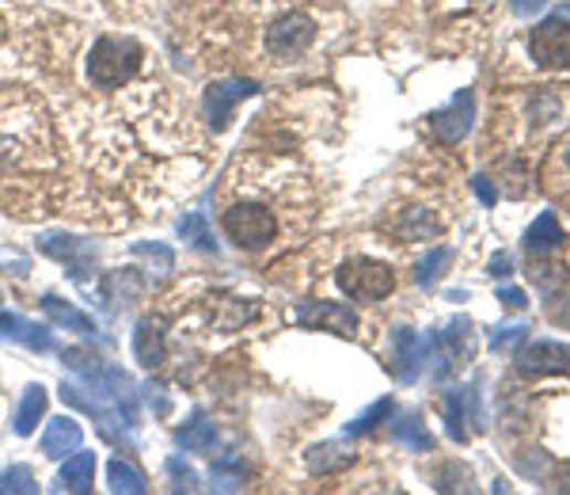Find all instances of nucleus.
<instances>
[{
    "label": "nucleus",
    "instance_id": "16",
    "mask_svg": "<svg viewBox=\"0 0 570 495\" xmlns=\"http://www.w3.org/2000/svg\"><path fill=\"white\" fill-rule=\"evenodd\" d=\"M0 336L12 339V344L31 347V351H50V347H54V336H50L42 324H31L15 317V313H0Z\"/></svg>",
    "mask_w": 570,
    "mask_h": 495
},
{
    "label": "nucleus",
    "instance_id": "40",
    "mask_svg": "<svg viewBox=\"0 0 570 495\" xmlns=\"http://www.w3.org/2000/svg\"><path fill=\"white\" fill-rule=\"evenodd\" d=\"M551 484H556V492H570V461H567L563 468H559L556 481H551Z\"/></svg>",
    "mask_w": 570,
    "mask_h": 495
},
{
    "label": "nucleus",
    "instance_id": "14",
    "mask_svg": "<svg viewBox=\"0 0 570 495\" xmlns=\"http://www.w3.org/2000/svg\"><path fill=\"white\" fill-rule=\"evenodd\" d=\"M255 96V84L252 81H221V84H210L205 88V118H210L213 130H224L236 110L240 99Z\"/></svg>",
    "mask_w": 570,
    "mask_h": 495
},
{
    "label": "nucleus",
    "instance_id": "30",
    "mask_svg": "<svg viewBox=\"0 0 570 495\" xmlns=\"http://www.w3.org/2000/svg\"><path fill=\"white\" fill-rule=\"evenodd\" d=\"M39 484H34V473L28 465H12L0 473V495H34Z\"/></svg>",
    "mask_w": 570,
    "mask_h": 495
},
{
    "label": "nucleus",
    "instance_id": "35",
    "mask_svg": "<svg viewBox=\"0 0 570 495\" xmlns=\"http://www.w3.org/2000/svg\"><path fill=\"white\" fill-rule=\"evenodd\" d=\"M65 366H73V370H84L88 378L99 373V358L88 355V351H65Z\"/></svg>",
    "mask_w": 570,
    "mask_h": 495
},
{
    "label": "nucleus",
    "instance_id": "5",
    "mask_svg": "<svg viewBox=\"0 0 570 495\" xmlns=\"http://www.w3.org/2000/svg\"><path fill=\"white\" fill-rule=\"evenodd\" d=\"M224 236L236 247H244V252H258V247L274 244V236H278V218H274V210L263 207V202H232V207L224 210Z\"/></svg>",
    "mask_w": 570,
    "mask_h": 495
},
{
    "label": "nucleus",
    "instance_id": "28",
    "mask_svg": "<svg viewBox=\"0 0 570 495\" xmlns=\"http://www.w3.org/2000/svg\"><path fill=\"white\" fill-rule=\"evenodd\" d=\"M213 423H205V420H198V423H187V426H179L176 431V442L183 450H190V454H205V450H213Z\"/></svg>",
    "mask_w": 570,
    "mask_h": 495
},
{
    "label": "nucleus",
    "instance_id": "38",
    "mask_svg": "<svg viewBox=\"0 0 570 495\" xmlns=\"http://www.w3.org/2000/svg\"><path fill=\"white\" fill-rule=\"evenodd\" d=\"M487 271H490V275H495V278H506V275H509V255H506V252H498L495 260H490V267H487Z\"/></svg>",
    "mask_w": 570,
    "mask_h": 495
},
{
    "label": "nucleus",
    "instance_id": "31",
    "mask_svg": "<svg viewBox=\"0 0 570 495\" xmlns=\"http://www.w3.org/2000/svg\"><path fill=\"white\" fill-rule=\"evenodd\" d=\"M179 233H183V241H194L202 252H213V233H210V225H205L202 213H187V218H179Z\"/></svg>",
    "mask_w": 570,
    "mask_h": 495
},
{
    "label": "nucleus",
    "instance_id": "27",
    "mask_svg": "<svg viewBox=\"0 0 570 495\" xmlns=\"http://www.w3.org/2000/svg\"><path fill=\"white\" fill-rule=\"evenodd\" d=\"M107 484H110V492H129V495H141L145 492V476L137 473L129 461H123V457H115L107 465Z\"/></svg>",
    "mask_w": 570,
    "mask_h": 495
},
{
    "label": "nucleus",
    "instance_id": "13",
    "mask_svg": "<svg viewBox=\"0 0 570 495\" xmlns=\"http://www.w3.org/2000/svg\"><path fill=\"white\" fill-rule=\"evenodd\" d=\"M297 320L305 324V328L339 331V336H347V339L358 336V313L347 309V305H339V302H308V305H300Z\"/></svg>",
    "mask_w": 570,
    "mask_h": 495
},
{
    "label": "nucleus",
    "instance_id": "21",
    "mask_svg": "<svg viewBox=\"0 0 570 495\" xmlns=\"http://www.w3.org/2000/svg\"><path fill=\"white\" fill-rule=\"evenodd\" d=\"M347 465H353V450L342 446V442H319V446H313L305 454V468L316 476L335 473V468H347Z\"/></svg>",
    "mask_w": 570,
    "mask_h": 495
},
{
    "label": "nucleus",
    "instance_id": "11",
    "mask_svg": "<svg viewBox=\"0 0 570 495\" xmlns=\"http://www.w3.org/2000/svg\"><path fill=\"white\" fill-rule=\"evenodd\" d=\"M514 366L529 378H548V373H567L570 370V347L559 339H537V344L514 351Z\"/></svg>",
    "mask_w": 570,
    "mask_h": 495
},
{
    "label": "nucleus",
    "instance_id": "6",
    "mask_svg": "<svg viewBox=\"0 0 570 495\" xmlns=\"http://www.w3.org/2000/svg\"><path fill=\"white\" fill-rule=\"evenodd\" d=\"M316 42V23L305 12H285L266 28V54L278 62H297L308 46Z\"/></svg>",
    "mask_w": 570,
    "mask_h": 495
},
{
    "label": "nucleus",
    "instance_id": "20",
    "mask_svg": "<svg viewBox=\"0 0 570 495\" xmlns=\"http://www.w3.org/2000/svg\"><path fill=\"white\" fill-rule=\"evenodd\" d=\"M39 247H42L46 255H54V260H65L68 267H73V275H81V267H84L81 260H92V255H95V244L76 241V236H57V233L42 236Z\"/></svg>",
    "mask_w": 570,
    "mask_h": 495
},
{
    "label": "nucleus",
    "instance_id": "34",
    "mask_svg": "<svg viewBox=\"0 0 570 495\" xmlns=\"http://www.w3.org/2000/svg\"><path fill=\"white\" fill-rule=\"evenodd\" d=\"M168 473H171V481H176V488H187V492H194V488H198V476L190 473V468H187L179 457H171V461H168Z\"/></svg>",
    "mask_w": 570,
    "mask_h": 495
},
{
    "label": "nucleus",
    "instance_id": "3",
    "mask_svg": "<svg viewBox=\"0 0 570 495\" xmlns=\"http://www.w3.org/2000/svg\"><path fill=\"white\" fill-rule=\"evenodd\" d=\"M145 50L126 35H103L88 54V81L95 88H123L137 73Z\"/></svg>",
    "mask_w": 570,
    "mask_h": 495
},
{
    "label": "nucleus",
    "instance_id": "15",
    "mask_svg": "<svg viewBox=\"0 0 570 495\" xmlns=\"http://www.w3.org/2000/svg\"><path fill=\"white\" fill-rule=\"evenodd\" d=\"M81 442H84L81 423H76L73 415H57V420L46 426V434H42V454H46V457H68V454L81 450Z\"/></svg>",
    "mask_w": 570,
    "mask_h": 495
},
{
    "label": "nucleus",
    "instance_id": "41",
    "mask_svg": "<svg viewBox=\"0 0 570 495\" xmlns=\"http://www.w3.org/2000/svg\"><path fill=\"white\" fill-rule=\"evenodd\" d=\"M563 157H567V168H570V141H567V149H563Z\"/></svg>",
    "mask_w": 570,
    "mask_h": 495
},
{
    "label": "nucleus",
    "instance_id": "33",
    "mask_svg": "<svg viewBox=\"0 0 570 495\" xmlns=\"http://www.w3.org/2000/svg\"><path fill=\"white\" fill-rule=\"evenodd\" d=\"M525 324H506V328H498L495 336H490V351H517L525 339Z\"/></svg>",
    "mask_w": 570,
    "mask_h": 495
},
{
    "label": "nucleus",
    "instance_id": "18",
    "mask_svg": "<svg viewBox=\"0 0 570 495\" xmlns=\"http://www.w3.org/2000/svg\"><path fill=\"white\" fill-rule=\"evenodd\" d=\"M42 309H46V317L54 324H62L65 331H76V336H88V339H99V328H95L92 317H84L76 305L62 302L57 294H46L42 297Z\"/></svg>",
    "mask_w": 570,
    "mask_h": 495
},
{
    "label": "nucleus",
    "instance_id": "12",
    "mask_svg": "<svg viewBox=\"0 0 570 495\" xmlns=\"http://www.w3.org/2000/svg\"><path fill=\"white\" fill-rule=\"evenodd\" d=\"M426 351H430V336H419L411 328H395L392 331V362H395V378L403 386L419 381L422 366H426Z\"/></svg>",
    "mask_w": 570,
    "mask_h": 495
},
{
    "label": "nucleus",
    "instance_id": "39",
    "mask_svg": "<svg viewBox=\"0 0 570 495\" xmlns=\"http://www.w3.org/2000/svg\"><path fill=\"white\" fill-rule=\"evenodd\" d=\"M475 194H479V199L487 202V207H490V202L498 199V194H495V187H490V183H487V179H483V176L475 179Z\"/></svg>",
    "mask_w": 570,
    "mask_h": 495
},
{
    "label": "nucleus",
    "instance_id": "7",
    "mask_svg": "<svg viewBox=\"0 0 570 495\" xmlns=\"http://www.w3.org/2000/svg\"><path fill=\"white\" fill-rule=\"evenodd\" d=\"M464 358H472V324L468 320H453L445 331L430 336L426 362H430V378L434 381H442L445 373H453Z\"/></svg>",
    "mask_w": 570,
    "mask_h": 495
},
{
    "label": "nucleus",
    "instance_id": "17",
    "mask_svg": "<svg viewBox=\"0 0 570 495\" xmlns=\"http://www.w3.org/2000/svg\"><path fill=\"white\" fill-rule=\"evenodd\" d=\"M95 484V454H68L62 473H57L54 488L57 492H68V495H81V492H92Z\"/></svg>",
    "mask_w": 570,
    "mask_h": 495
},
{
    "label": "nucleus",
    "instance_id": "29",
    "mask_svg": "<svg viewBox=\"0 0 570 495\" xmlns=\"http://www.w3.org/2000/svg\"><path fill=\"white\" fill-rule=\"evenodd\" d=\"M437 492H475V476L468 465H456V461H448L442 465V473H437Z\"/></svg>",
    "mask_w": 570,
    "mask_h": 495
},
{
    "label": "nucleus",
    "instance_id": "2",
    "mask_svg": "<svg viewBox=\"0 0 570 495\" xmlns=\"http://www.w3.org/2000/svg\"><path fill=\"white\" fill-rule=\"evenodd\" d=\"M46 65V31L28 0H0V84H20Z\"/></svg>",
    "mask_w": 570,
    "mask_h": 495
},
{
    "label": "nucleus",
    "instance_id": "25",
    "mask_svg": "<svg viewBox=\"0 0 570 495\" xmlns=\"http://www.w3.org/2000/svg\"><path fill=\"white\" fill-rule=\"evenodd\" d=\"M392 439H395V446H408V450H414V454H422V450L434 446V439H430L426 423H422L414 412L403 415L400 423H392Z\"/></svg>",
    "mask_w": 570,
    "mask_h": 495
},
{
    "label": "nucleus",
    "instance_id": "8",
    "mask_svg": "<svg viewBox=\"0 0 570 495\" xmlns=\"http://www.w3.org/2000/svg\"><path fill=\"white\" fill-rule=\"evenodd\" d=\"M479 389H483V378H472L468 386H456L445 392L442 400V412H445V423H448V434H453L456 442H468V426L472 431H483V404H479Z\"/></svg>",
    "mask_w": 570,
    "mask_h": 495
},
{
    "label": "nucleus",
    "instance_id": "9",
    "mask_svg": "<svg viewBox=\"0 0 570 495\" xmlns=\"http://www.w3.org/2000/svg\"><path fill=\"white\" fill-rule=\"evenodd\" d=\"M529 54L537 57L540 70H567L570 65V23L559 15H548L532 28Z\"/></svg>",
    "mask_w": 570,
    "mask_h": 495
},
{
    "label": "nucleus",
    "instance_id": "36",
    "mask_svg": "<svg viewBox=\"0 0 570 495\" xmlns=\"http://www.w3.org/2000/svg\"><path fill=\"white\" fill-rule=\"evenodd\" d=\"M498 302H503L506 309H525L529 297H525V289H517V286H503V289H498Z\"/></svg>",
    "mask_w": 570,
    "mask_h": 495
},
{
    "label": "nucleus",
    "instance_id": "23",
    "mask_svg": "<svg viewBox=\"0 0 570 495\" xmlns=\"http://www.w3.org/2000/svg\"><path fill=\"white\" fill-rule=\"evenodd\" d=\"M134 355L141 366H149V370H157L163 362V331L157 320H141L134 331Z\"/></svg>",
    "mask_w": 570,
    "mask_h": 495
},
{
    "label": "nucleus",
    "instance_id": "1",
    "mask_svg": "<svg viewBox=\"0 0 570 495\" xmlns=\"http://www.w3.org/2000/svg\"><path fill=\"white\" fill-rule=\"evenodd\" d=\"M62 165L54 123L39 96L23 88H0V179H39Z\"/></svg>",
    "mask_w": 570,
    "mask_h": 495
},
{
    "label": "nucleus",
    "instance_id": "4",
    "mask_svg": "<svg viewBox=\"0 0 570 495\" xmlns=\"http://www.w3.org/2000/svg\"><path fill=\"white\" fill-rule=\"evenodd\" d=\"M335 283H339L342 294L353 297V302L373 305V302H384L395 289V271L380 260H369V255H353V260H347L335 271Z\"/></svg>",
    "mask_w": 570,
    "mask_h": 495
},
{
    "label": "nucleus",
    "instance_id": "19",
    "mask_svg": "<svg viewBox=\"0 0 570 495\" xmlns=\"http://www.w3.org/2000/svg\"><path fill=\"white\" fill-rule=\"evenodd\" d=\"M437 233H442V221H437L430 210H422V207L403 210L400 218L392 221V236H400L403 244L426 241V236H437Z\"/></svg>",
    "mask_w": 570,
    "mask_h": 495
},
{
    "label": "nucleus",
    "instance_id": "32",
    "mask_svg": "<svg viewBox=\"0 0 570 495\" xmlns=\"http://www.w3.org/2000/svg\"><path fill=\"white\" fill-rule=\"evenodd\" d=\"M392 415V397H380L373 408H366V412L358 415L350 426H347V434H366V431H373V426H380Z\"/></svg>",
    "mask_w": 570,
    "mask_h": 495
},
{
    "label": "nucleus",
    "instance_id": "22",
    "mask_svg": "<svg viewBox=\"0 0 570 495\" xmlns=\"http://www.w3.org/2000/svg\"><path fill=\"white\" fill-rule=\"evenodd\" d=\"M42 412H46V389H42L39 381H34V386L23 389L20 404H15V415H12L15 434H23V439H28V434L34 431V426H39Z\"/></svg>",
    "mask_w": 570,
    "mask_h": 495
},
{
    "label": "nucleus",
    "instance_id": "37",
    "mask_svg": "<svg viewBox=\"0 0 570 495\" xmlns=\"http://www.w3.org/2000/svg\"><path fill=\"white\" fill-rule=\"evenodd\" d=\"M509 8H514V15H537L548 8V0H509Z\"/></svg>",
    "mask_w": 570,
    "mask_h": 495
},
{
    "label": "nucleus",
    "instance_id": "10",
    "mask_svg": "<svg viewBox=\"0 0 570 495\" xmlns=\"http://www.w3.org/2000/svg\"><path fill=\"white\" fill-rule=\"evenodd\" d=\"M472 123H475V92L472 88H461L453 99H448V107L430 115V126H434L437 141H445V145H456L468 138Z\"/></svg>",
    "mask_w": 570,
    "mask_h": 495
},
{
    "label": "nucleus",
    "instance_id": "24",
    "mask_svg": "<svg viewBox=\"0 0 570 495\" xmlns=\"http://www.w3.org/2000/svg\"><path fill=\"white\" fill-rule=\"evenodd\" d=\"M559 241H563V229H559L556 213H540V218L525 229V247H529V252H551V247H559Z\"/></svg>",
    "mask_w": 570,
    "mask_h": 495
},
{
    "label": "nucleus",
    "instance_id": "26",
    "mask_svg": "<svg viewBox=\"0 0 570 495\" xmlns=\"http://www.w3.org/2000/svg\"><path fill=\"white\" fill-rule=\"evenodd\" d=\"M448 263H453V252H448V247H430V252L419 260V267H414V283H419V286H434L437 278L445 275Z\"/></svg>",
    "mask_w": 570,
    "mask_h": 495
}]
</instances>
